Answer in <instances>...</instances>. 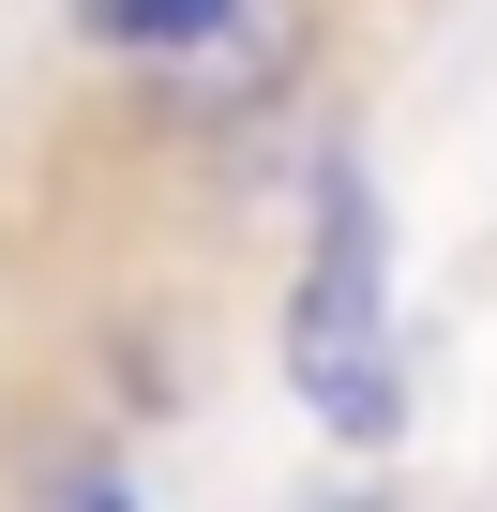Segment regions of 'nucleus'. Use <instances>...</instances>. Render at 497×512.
I'll list each match as a JSON object with an SVG mask.
<instances>
[{
  "label": "nucleus",
  "instance_id": "f03ea898",
  "mask_svg": "<svg viewBox=\"0 0 497 512\" xmlns=\"http://www.w3.org/2000/svg\"><path fill=\"white\" fill-rule=\"evenodd\" d=\"M287 76H302V16H287V0H226L196 46H166V61H151V91H166V106H196V121L272 106Z\"/></svg>",
  "mask_w": 497,
  "mask_h": 512
},
{
  "label": "nucleus",
  "instance_id": "7ed1b4c3",
  "mask_svg": "<svg viewBox=\"0 0 497 512\" xmlns=\"http://www.w3.org/2000/svg\"><path fill=\"white\" fill-rule=\"evenodd\" d=\"M211 16H226V0H76V31H91L106 61H136V76H151L166 46H196Z\"/></svg>",
  "mask_w": 497,
  "mask_h": 512
},
{
  "label": "nucleus",
  "instance_id": "f257e3e1",
  "mask_svg": "<svg viewBox=\"0 0 497 512\" xmlns=\"http://www.w3.org/2000/svg\"><path fill=\"white\" fill-rule=\"evenodd\" d=\"M287 377L302 407H332L347 437H392V332H377V196L362 166H332V226H317V272L287 302Z\"/></svg>",
  "mask_w": 497,
  "mask_h": 512
}]
</instances>
